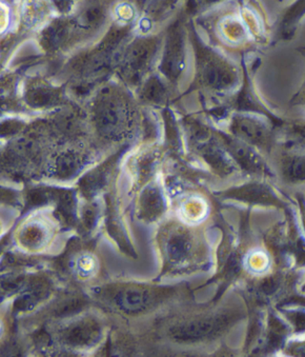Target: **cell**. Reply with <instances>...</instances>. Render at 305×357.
<instances>
[{
	"label": "cell",
	"instance_id": "cell-1",
	"mask_svg": "<svg viewBox=\"0 0 305 357\" xmlns=\"http://www.w3.org/2000/svg\"><path fill=\"white\" fill-rule=\"evenodd\" d=\"M49 206L22 212L10 232L12 247L33 257H52L61 253L73 235Z\"/></svg>",
	"mask_w": 305,
	"mask_h": 357
},
{
	"label": "cell",
	"instance_id": "cell-2",
	"mask_svg": "<svg viewBox=\"0 0 305 357\" xmlns=\"http://www.w3.org/2000/svg\"><path fill=\"white\" fill-rule=\"evenodd\" d=\"M40 327L51 340L52 356L95 350L106 340L108 331L106 319L94 312L91 307L73 317Z\"/></svg>",
	"mask_w": 305,
	"mask_h": 357
},
{
	"label": "cell",
	"instance_id": "cell-3",
	"mask_svg": "<svg viewBox=\"0 0 305 357\" xmlns=\"http://www.w3.org/2000/svg\"><path fill=\"white\" fill-rule=\"evenodd\" d=\"M53 271L65 286L79 289L93 287L101 272V261L95 250L84 238L68 239L63 249L49 264Z\"/></svg>",
	"mask_w": 305,
	"mask_h": 357
},
{
	"label": "cell",
	"instance_id": "cell-4",
	"mask_svg": "<svg viewBox=\"0 0 305 357\" xmlns=\"http://www.w3.org/2000/svg\"><path fill=\"white\" fill-rule=\"evenodd\" d=\"M86 293L92 301L123 317H135L146 312L157 303L160 295L150 287L130 282H107L93 286Z\"/></svg>",
	"mask_w": 305,
	"mask_h": 357
},
{
	"label": "cell",
	"instance_id": "cell-5",
	"mask_svg": "<svg viewBox=\"0 0 305 357\" xmlns=\"http://www.w3.org/2000/svg\"><path fill=\"white\" fill-rule=\"evenodd\" d=\"M63 286V282L57 278L51 266L35 272L28 288L8 303L12 317L15 321H19L34 314Z\"/></svg>",
	"mask_w": 305,
	"mask_h": 357
},
{
	"label": "cell",
	"instance_id": "cell-6",
	"mask_svg": "<svg viewBox=\"0 0 305 357\" xmlns=\"http://www.w3.org/2000/svg\"><path fill=\"white\" fill-rule=\"evenodd\" d=\"M95 123L98 133L110 140L123 137L127 128L125 111L114 101L100 105L95 116Z\"/></svg>",
	"mask_w": 305,
	"mask_h": 357
},
{
	"label": "cell",
	"instance_id": "cell-7",
	"mask_svg": "<svg viewBox=\"0 0 305 357\" xmlns=\"http://www.w3.org/2000/svg\"><path fill=\"white\" fill-rule=\"evenodd\" d=\"M104 220V208L100 202L95 199L86 200L80 202L78 210V222L75 232L78 237L88 239L95 234Z\"/></svg>",
	"mask_w": 305,
	"mask_h": 357
},
{
	"label": "cell",
	"instance_id": "cell-8",
	"mask_svg": "<svg viewBox=\"0 0 305 357\" xmlns=\"http://www.w3.org/2000/svg\"><path fill=\"white\" fill-rule=\"evenodd\" d=\"M38 270L0 275V305L10 303L14 297L26 290L30 284L35 272Z\"/></svg>",
	"mask_w": 305,
	"mask_h": 357
},
{
	"label": "cell",
	"instance_id": "cell-9",
	"mask_svg": "<svg viewBox=\"0 0 305 357\" xmlns=\"http://www.w3.org/2000/svg\"><path fill=\"white\" fill-rule=\"evenodd\" d=\"M166 250L171 263H185L191 257L193 252V239L187 231L177 229L168 236Z\"/></svg>",
	"mask_w": 305,
	"mask_h": 357
},
{
	"label": "cell",
	"instance_id": "cell-10",
	"mask_svg": "<svg viewBox=\"0 0 305 357\" xmlns=\"http://www.w3.org/2000/svg\"><path fill=\"white\" fill-rule=\"evenodd\" d=\"M218 329L217 321L201 319L191 321L174 330V336L182 340H200L208 337Z\"/></svg>",
	"mask_w": 305,
	"mask_h": 357
},
{
	"label": "cell",
	"instance_id": "cell-11",
	"mask_svg": "<svg viewBox=\"0 0 305 357\" xmlns=\"http://www.w3.org/2000/svg\"><path fill=\"white\" fill-rule=\"evenodd\" d=\"M182 56V36L178 30H175L171 33L169 38L166 59L164 61V69L166 74L172 77L178 75L181 71Z\"/></svg>",
	"mask_w": 305,
	"mask_h": 357
},
{
	"label": "cell",
	"instance_id": "cell-12",
	"mask_svg": "<svg viewBox=\"0 0 305 357\" xmlns=\"http://www.w3.org/2000/svg\"><path fill=\"white\" fill-rule=\"evenodd\" d=\"M164 210L162 194L155 188L144 190L140 198L139 215L143 220H155Z\"/></svg>",
	"mask_w": 305,
	"mask_h": 357
},
{
	"label": "cell",
	"instance_id": "cell-13",
	"mask_svg": "<svg viewBox=\"0 0 305 357\" xmlns=\"http://www.w3.org/2000/svg\"><path fill=\"white\" fill-rule=\"evenodd\" d=\"M235 132L243 139L253 144H265L269 137L265 126L259 121L245 117L235 121Z\"/></svg>",
	"mask_w": 305,
	"mask_h": 357
},
{
	"label": "cell",
	"instance_id": "cell-14",
	"mask_svg": "<svg viewBox=\"0 0 305 357\" xmlns=\"http://www.w3.org/2000/svg\"><path fill=\"white\" fill-rule=\"evenodd\" d=\"M0 206L15 208L22 211L24 208V187L15 183L0 181Z\"/></svg>",
	"mask_w": 305,
	"mask_h": 357
},
{
	"label": "cell",
	"instance_id": "cell-15",
	"mask_svg": "<svg viewBox=\"0 0 305 357\" xmlns=\"http://www.w3.org/2000/svg\"><path fill=\"white\" fill-rule=\"evenodd\" d=\"M203 79L209 86L214 88H226L233 84L232 73L226 68L218 63H210L205 66L203 71Z\"/></svg>",
	"mask_w": 305,
	"mask_h": 357
},
{
	"label": "cell",
	"instance_id": "cell-16",
	"mask_svg": "<svg viewBox=\"0 0 305 357\" xmlns=\"http://www.w3.org/2000/svg\"><path fill=\"white\" fill-rule=\"evenodd\" d=\"M230 149L236 160L241 162L245 168L249 169V170H255L260 166V162L257 160V156L247 146H243V144L237 142H230Z\"/></svg>",
	"mask_w": 305,
	"mask_h": 357
},
{
	"label": "cell",
	"instance_id": "cell-17",
	"mask_svg": "<svg viewBox=\"0 0 305 357\" xmlns=\"http://www.w3.org/2000/svg\"><path fill=\"white\" fill-rule=\"evenodd\" d=\"M26 125L20 119H1L0 121V140L9 142L26 133Z\"/></svg>",
	"mask_w": 305,
	"mask_h": 357
},
{
	"label": "cell",
	"instance_id": "cell-18",
	"mask_svg": "<svg viewBox=\"0 0 305 357\" xmlns=\"http://www.w3.org/2000/svg\"><path fill=\"white\" fill-rule=\"evenodd\" d=\"M20 215V210L0 206V241L11 232Z\"/></svg>",
	"mask_w": 305,
	"mask_h": 357
},
{
	"label": "cell",
	"instance_id": "cell-19",
	"mask_svg": "<svg viewBox=\"0 0 305 357\" xmlns=\"http://www.w3.org/2000/svg\"><path fill=\"white\" fill-rule=\"evenodd\" d=\"M16 321L12 317L9 305H0V342H3L15 329Z\"/></svg>",
	"mask_w": 305,
	"mask_h": 357
},
{
	"label": "cell",
	"instance_id": "cell-20",
	"mask_svg": "<svg viewBox=\"0 0 305 357\" xmlns=\"http://www.w3.org/2000/svg\"><path fill=\"white\" fill-rule=\"evenodd\" d=\"M104 18V11L99 7H91L84 12L82 22L88 26H97Z\"/></svg>",
	"mask_w": 305,
	"mask_h": 357
},
{
	"label": "cell",
	"instance_id": "cell-21",
	"mask_svg": "<svg viewBox=\"0 0 305 357\" xmlns=\"http://www.w3.org/2000/svg\"><path fill=\"white\" fill-rule=\"evenodd\" d=\"M288 176L292 179H302L304 176V162L301 158L292 160L288 167Z\"/></svg>",
	"mask_w": 305,
	"mask_h": 357
},
{
	"label": "cell",
	"instance_id": "cell-22",
	"mask_svg": "<svg viewBox=\"0 0 305 357\" xmlns=\"http://www.w3.org/2000/svg\"><path fill=\"white\" fill-rule=\"evenodd\" d=\"M164 86L160 84V82H156V80L150 82V86H148V88H146V96L150 100H162V97L164 96Z\"/></svg>",
	"mask_w": 305,
	"mask_h": 357
},
{
	"label": "cell",
	"instance_id": "cell-23",
	"mask_svg": "<svg viewBox=\"0 0 305 357\" xmlns=\"http://www.w3.org/2000/svg\"><path fill=\"white\" fill-rule=\"evenodd\" d=\"M11 238H10V233L5 237V238L1 239L0 241V255L8 249V248L11 247Z\"/></svg>",
	"mask_w": 305,
	"mask_h": 357
},
{
	"label": "cell",
	"instance_id": "cell-24",
	"mask_svg": "<svg viewBox=\"0 0 305 357\" xmlns=\"http://www.w3.org/2000/svg\"><path fill=\"white\" fill-rule=\"evenodd\" d=\"M208 1H216V0H208Z\"/></svg>",
	"mask_w": 305,
	"mask_h": 357
}]
</instances>
